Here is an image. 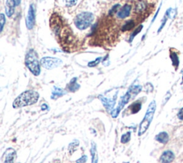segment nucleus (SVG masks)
Returning a JSON list of instances; mask_svg holds the SVG:
<instances>
[{
  "label": "nucleus",
  "instance_id": "nucleus-11",
  "mask_svg": "<svg viewBox=\"0 0 183 163\" xmlns=\"http://www.w3.org/2000/svg\"><path fill=\"white\" fill-rule=\"evenodd\" d=\"M131 9H132V6L130 4H125L123 7L119 9L118 12L117 13V18L120 19V20H124L130 16L131 13Z\"/></svg>",
  "mask_w": 183,
  "mask_h": 163
},
{
  "label": "nucleus",
  "instance_id": "nucleus-21",
  "mask_svg": "<svg viewBox=\"0 0 183 163\" xmlns=\"http://www.w3.org/2000/svg\"><path fill=\"white\" fill-rule=\"evenodd\" d=\"M79 144V142L78 140H74L69 144V147H68V150H69V152H70V155H72V153L76 150V149L77 147H78Z\"/></svg>",
  "mask_w": 183,
  "mask_h": 163
},
{
  "label": "nucleus",
  "instance_id": "nucleus-8",
  "mask_svg": "<svg viewBox=\"0 0 183 163\" xmlns=\"http://www.w3.org/2000/svg\"><path fill=\"white\" fill-rule=\"evenodd\" d=\"M116 98L115 97H113V99H108L106 98V97H103L102 95H100L99 99L101 100L102 103L103 104V106L105 107V108L106 109V110L108 112H111L112 109L114 108V106L115 105L116 102Z\"/></svg>",
  "mask_w": 183,
  "mask_h": 163
},
{
  "label": "nucleus",
  "instance_id": "nucleus-5",
  "mask_svg": "<svg viewBox=\"0 0 183 163\" xmlns=\"http://www.w3.org/2000/svg\"><path fill=\"white\" fill-rule=\"evenodd\" d=\"M94 20V15L91 12L84 11L79 13L74 19V24L77 29L84 30L90 26Z\"/></svg>",
  "mask_w": 183,
  "mask_h": 163
},
{
  "label": "nucleus",
  "instance_id": "nucleus-20",
  "mask_svg": "<svg viewBox=\"0 0 183 163\" xmlns=\"http://www.w3.org/2000/svg\"><path fill=\"white\" fill-rule=\"evenodd\" d=\"M141 108H142V104L139 102H136L130 106L131 112H132V114L137 113L140 110V109H141Z\"/></svg>",
  "mask_w": 183,
  "mask_h": 163
},
{
  "label": "nucleus",
  "instance_id": "nucleus-13",
  "mask_svg": "<svg viewBox=\"0 0 183 163\" xmlns=\"http://www.w3.org/2000/svg\"><path fill=\"white\" fill-rule=\"evenodd\" d=\"M65 94H66V92H65V90L55 86V87H53L52 92H51V98L52 99H57L59 97H62L63 95H65Z\"/></svg>",
  "mask_w": 183,
  "mask_h": 163
},
{
  "label": "nucleus",
  "instance_id": "nucleus-29",
  "mask_svg": "<svg viewBox=\"0 0 183 163\" xmlns=\"http://www.w3.org/2000/svg\"><path fill=\"white\" fill-rule=\"evenodd\" d=\"M170 97H171L170 92H167V94L165 95V97H164L163 101V105H164V104H165L167 103V102L168 100L170 99Z\"/></svg>",
  "mask_w": 183,
  "mask_h": 163
},
{
  "label": "nucleus",
  "instance_id": "nucleus-3",
  "mask_svg": "<svg viewBox=\"0 0 183 163\" xmlns=\"http://www.w3.org/2000/svg\"><path fill=\"white\" fill-rule=\"evenodd\" d=\"M25 65L34 75H39L41 73L40 64H39L37 53L34 50H30L26 55Z\"/></svg>",
  "mask_w": 183,
  "mask_h": 163
},
{
  "label": "nucleus",
  "instance_id": "nucleus-31",
  "mask_svg": "<svg viewBox=\"0 0 183 163\" xmlns=\"http://www.w3.org/2000/svg\"><path fill=\"white\" fill-rule=\"evenodd\" d=\"M177 117L179 120L183 121V108L180 109L177 113Z\"/></svg>",
  "mask_w": 183,
  "mask_h": 163
},
{
  "label": "nucleus",
  "instance_id": "nucleus-26",
  "mask_svg": "<svg viewBox=\"0 0 183 163\" xmlns=\"http://www.w3.org/2000/svg\"><path fill=\"white\" fill-rule=\"evenodd\" d=\"M101 59H102V57H98L96 59L95 61H92V62H90L88 63V66L90 67H96L97 65L100 63Z\"/></svg>",
  "mask_w": 183,
  "mask_h": 163
},
{
  "label": "nucleus",
  "instance_id": "nucleus-10",
  "mask_svg": "<svg viewBox=\"0 0 183 163\" xmlns=\"http://www.w3.org/2000/svg\"><path fill=\"white\" fill-rule=\"evenodd\" d=\"M147 4L144 0H137L135 4V12L137 15H144L147 10Z\"/></svg>",
  "mask_w": 183,
  "mask_h": 163
},
{
  "label": "nucleus",
  "instance_id": "nucleus-12",
  "mask_svg": "<svg viewBox=\"0 0 183 163\" xmlns=\"http://www.w3.org/2000/svg\"><path fill=\"white\" fill-rule=\"evenodd\" d=\"M15 4L14 3L12 0H7L6 2V6H5V11H6V15L7 17H11L13 15L14 12H15Z\"/></svg>",
  "mask_w": 183,
  "mask_h": 163
},
{
  "label": "nucleus",
  "instance_id": "nucleus-33",
  "mask_svg": "<svg viewBox=\"0 0 183 163\" xmlns=\"http://www.w3.org/2000/svg\"><path fill=\"white\" fill-rule=\"evenodd\" d=\"M12 1L14 2V3L15 4L16 6H18L21 2V0H12Z\"/></svg>",
  "mask_w": 183,
  "mask_h": 163
},
{
  "label": "nucleus",
  "instance_id": "nucleus-30",
  "mask_svg": "<svg viewBox=\"0 0 183 163\" xmlns=\"http://www.w3.org/2000/svg\"><path fill=\"white\" fill-rule=\"evenodd\" d=\"M87 155H83V157L79 158L76 161V163H84L87 162Z\"/></svg>",
  "mask_w": 183,
  "mask_h": 163
},
{
  "label": "nucleus",
  "instance_id": "nucleus-18",
  "mask_svg": "<svg viewBox=\"0 0 183 163\" xmlns=\"http://www.w3.org/2000/svg\"><path fill=\"white\" fill-rule=\"evenodd\" d=\"M170 59H171V60H172V65L175 67V69H177L178 66H179V64H180L179 57H178L177 53H176L175 51H172V50H171V51H170Z\"/></svg>",
  "mask_w": 183,
  "mask_h": 163
},
{
  "label": "nucleus",
  "instance_id": "nucleus-7",
  "mask_svg": "<svg viewBox=\"0 0 183 163\" xmlns=\"http://www.w3.org/2000/svg\"><path fill=\"white\" fill-rule=\"evenodd\" d=\"M35 24V7L34 4L29 6L27 16L26 18V24L29 29H32Z\"/></svg>",
  "mask_w": 183,
  "mask_h": 163
},
{
  "label": "nucleus",
  "instance_id": "nucleus-2",
  "mask_svg": "<svg viewBox=\"0 0 183 163\" xmlns=\"http://www.w3.org/2000/svg\"><path fill=\"white\" fill-rule=\"evenodd\" d=\"M142 86L140 85H132L129 88L126 94L124 95V96L122 97L120 101L119 102L118 106L117 108L114 109L112 112V117L115 118L118 116L119 112H120L123 108L125 107L126 104H127L129 101L131 99L135 98V97L137 96V95L139 94V93L141 92L142 90Z\"/></svg>",
  "mask_w": 183,
  "mask_h": 163
},
{
  "label": "nucleus",
  "instance_id": "nucleus-6",
  "mask_svg": "<svg viewBox=\"0 0 183 163\" xmlns=\"http://www.w3.org/2000/svg\"><path fill=\"white\" fill-rule=\"evenodd\" d=\"M40 64L44 68L47 69H52L60 67L62 64V60L56 57H45L42 58Z\"/></svg>",
  "mask_w": 183,
  "mask_h": 163
},
{
  "label": "nucleus",
  "instance_id": "nucleus-17",
  "mask_svg": "<svg viewBox=\"0 0 183 163\" xmlns=\"http://www.w3.org/2000/svg\"><path fill=\"white\" fill-rule=\"evenodd\" d=\"M79 88H80V85L77 82V78L74 77L73 79H72L71 81L69 82V85H68V90H69L70 92H76L77 90H78Z\"/></svg>",
  "mask_w": 183,
  "mask_h": 163
},
{
  "label": "nucleus",
  "instance_id": "nucleus-16",
  "mask_svg": "<svg viewBox=\"0 0 183 163\" xmlns=\"http://www.w3.org/2000/svg\"><path fill=\"white\" fill-rule=\"evenodd\" d=\"M90 152L92 155V163H97L98 154L97 151V145H96V144L94 142H92Z\"/></svg>",
  "mask_w": 183,
  "mask_h": 163
},
{
  "label": "nucleus",
  "instance_id": "nucleus-34",
  "mask_svg": "<svg viewBox=\"0 0 183 163\" xmlns=\"http://www.w3.org/2000/svg\"><path fill=\"white\" fill-rule=\"evenodd\" d=\"M182 81H183V75H182Z\"/></svg>",
  "mask_w": 183,
  "mask_h": 163
},
{
  "label": "nucleus",
  "instance_id": "nucleus-19",
  "mask_svg": "<svg viewBox=\"0 0 183 163\" xmlns=\"http://www.w3.org/2000/svg\"><path fill=\"white\" fill-rule=\"evenodd\" d=\"M135 27V22L134 20H130L127 21L125 24L123 25L121 28V30L123 32H127L130 31V30L132 29L134 27Z\"/></svg>",
  "mask_w": 183,
  "mask_h": 163
},
{
  "label": "nucleus",
  "instance_id": "nucleus-22",
  "mask_svg": "<svg viewBox=\"0 0 183 163\" xmlns=\"http://www.w3.org/2000/svg\"><path fill=\"white\" fill-rule=\"evenodd\" d=\"M130 138H131V133L130 132H127V133L124 134H123V135H122L121 143H123V144L128 143V142L130 140Z\"/></svg>",
  "mask_w": 183,
  "mask_h": 163
},
{
  "label": "nucleus",
  "instance_id": "nucleus-15",
  "mask_svg": "<svg viewBox=\"0 0 183 163\" xmlns=\"http://www.w3.org/2000/svg\"><path fill=\"white\" fill-rule=\"evenodd\" d=\"M7 154L6 158H5V162L4 163H13L15 158L16 157V152L15 150H13L12 148H8L7 150Z\"/></svg>",
  "mask_w": 183,
  "mask_h": 163
},
{
  "label": "nucleus",
  "instance_id": "nucleus-14",
  "mask_svg": "<svg viewBox=\"0 0 183 163\" xmlns=\"http://www.w3.org/2000/svg\"><path fill=\"white\" fill-rule=\"evenodd\" d=\"M155 139L158 142H159V143L165 145V144L168 143L169 135L166 132H161L155 136Z\"/></svg>",
  "mask_w": 183,
  "mask_h": 163
},
{
  "label": "nucleus",
  "instance_id": "nucleus-32",
  "mask_svg": "<svg viewBox=\"0 0 183 163\" xmlns=\"http://www.w3.org/2000/svg\"><path fill=\"white\" fill-rule=\"evenodd\" d=\"M41 109L42 111L46 110V109H48V105L47 104H43L41 107Z\"/></svg>",
  "mask_w": 183,
  "mask_h": 163
},
{
  "label": "nucleus",
  "instance_id": "nucleus-9",
  "mask_svg": "<svg viewBox=\"0 0 183 163\" xmlns=\"http://www.w3.org/2000/svg\"><path fill=\"white\" fill-rule=\"evenodd\" d=\"M175 158V155L172 151L166 150L161 155L159 162L161 163H172L174 161Z\"/></svg>",
  "mask_w": 183,
  "mask_h": 163
},
{
  "label": "nucleus",
  "instance_id": "nucleus-27",
  "mask_svg": "<svg viewBox=\"0 0 183 163\" xmlns=\"http://www.w3.org/2000/svg\"><path fill=\"white\" fill-rule=\"evenodd\" d=\"M169 17H168V16H167V14L165 13V17H164V18H163V21H162V24H161V26L159 27V29H158V32H159L161 31L162 29H163V28L164 27V26H165V24H166V22H167V19H168Z\"/></svg>",
  "mask_w": 183,
  "mask_h": 163
},
{
  "label": "nucleus",
  "instance_id": "nucleus-23",
  "mask_svg": "<svg viewBox=\"0 0 183 163\" xmlns=\"http://www.w3.org/2000/svg\"><path fill=\"white\" fill-rule=\"evenodd\" d=\"M142 27H143L142 25H140V27H138L137 28V29H136L135 30V31H134V32H132V35L130 36V42H132V41L133 40L134 37H135L136 35H137V34H138V33H140V32H141V30H142Z\"/></svg>",
  "mask_w": 183,
  "mask_h": 163
},
{
  "label": "nucleus",
  "instance_id": "nucleus-28",
  "mask_svg": "<svg viewBox=\"0 0 183 163\" xmlns=\"http://www.w3.org/2000/svg\"><path fill=\"white\" fill-rule=\"evenodd\" d=\"M65 2L67 7H73L77 4V0H65Z\"/></svg>",
  "mask_w": 183,
  "mask_h": 163
},
{
  "label": "nucleus",
  "instance_id": "nucleus-25",
  "mask_svg": "<svg viewBox=\"0 0 183 163\" xmlns=\"http://www.w3.org/2000/svg\"><path fill=\"white\" fill-rule=\"evenodd\" d=\"M5 22H6V18L4 17V14H1L0 15V24H1V32H2V30L4 29V24H5Z\"/></svg>",
  "mask_w": 183,
  "mask_h": 163
},
{
  "label": "nucleus",
  "instance_id": "nucleus-4",
  "mask_svg": "<svg viewBox=\"0 0 183 163\" xmlns=\"http://www.w3.org/2000/svg\"><path fill=\"white\" fill-rule=\"evenodd\" d=\"M156 110V102L154 100L150 102L149 104L148 108L145 114V117L143 118L142 121L140 123V127H139V132H138V135L141 136L148 129L150 124H151L153 117Z\"/></svg>",
  "mask_w": 183,
  "mask_h": 163
},
{
  "label": "nucleus",
  "instance_id": "nucleus-24",
  "mask_svg": "<svg viewBox=\"0 0 183 163\" xmlns=\"http://www.w3.org/2000/svg\"><path fill=\"white\" fill-rule=\"evenodd\" d=\"M121 7H120V5H119V4H116V5H114V6H113L112 7V8L110 9V11H109V15H110V16H112L114 15V13H116V12H118V11L119 10V9H120Z\"/></svg>",
  "mask_w": 183,
  "mask_h": 163
},
{
  "label": "nucleus",
  "instance_id": "nucleus-1",
  "mask_svg": "<svg viewBox=\"0 0 183 163\" xmlns=\"http://www.w3.org/2000/svg\"><path fill=\"white\" fill-rule=\"evenodd\" d=\"M39 98V93L34 90H27L22 92L15 99L13 102V108L15 109L23 107L32 105L37 103Z\"/></svg>",
  "mask_w": 183,
  "mask_h": 163
}]
</instances>
